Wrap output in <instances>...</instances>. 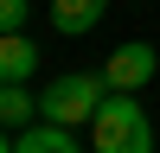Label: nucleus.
I'll use <instances>...</instances> for the list:
<instances>
[{
	"mask_svg": "<svg viewBox=\"0 0 160 153\" xmlns=\"http://www.w3.org/2000/svg\"><path fill=\"white\" fill-rule=\"evenodd\" d=\"M109 102V76L102 70H64L38 89V121H58V128H90L96 109Z\"/></svg>",
	"mask_w": 160,
	"mask_h": 153,
	"instance_id": "1",
	"label": "nucleus"
},
{
	"mask_svg": "<svg viewBox=\"0 0 160 153\" xmlns=\"http://www.w3.org/2000/svg\"><path fill=\"white\" fill-rule=\"evenodd\" d=\"M90 153H154V121L128 89H109V102L90 121Z\"/></svg>",
	"mask_w": 160,
	"mask_h": 153,
	"instance_id": "2",
	"label": "nucleus"
},
{
	"mask_svg": "<svg viewBox=\"0 0 160 153\" xmlns=\"http://www.w3.org/2000/svg\"><path fill=\"white\" fill-rule=\"evenodd\" d=\"M154 45L148 38H128V45H115L109 51V64H102V76H109V89H128V96H135V89H148L154 83Z\"/></svg>",
	"mask_w": 160,
	"mask_h": 153,
	"instance_id": "3",
	"label": "nucleus"
},
{
	"mask_svg": "<svg viewBox=\"0 0 160 153\" xmlns=\"http://www.w3.org/2000/svg\"><path fill=\"white\" fill-rule=\"evenodd\" d=\"M0 153H83V147H77V134H71V128L45 121V128H26V134H13Z\"/></svg>",
	"mask_w": 160,
	"mask_h": 153,
	"instance_id": "4",
	"label": "nucleus"
},
{
	"mask_svg": "<svg viewBox=\"0 0 160 153\" xmlns=\"http://www.w3.org/2000/svg\"><path fill=\"white\" fill-rule=\"evenodd\" d=\"M102 13H109V0H51V19L64 38H83L90 26H102Z\"/></svg>",
	"mask_w": 160,
	"mask_h": 153,
	"instance_id": "5",
	"label": "nucleus"
},
{
	"mask_svg": "<svg viewBox=\"0 0 160 153\" xmlns=\"http://www.w3.org/2000/svg\"><path fill=\"white\" fill-rule=\"evenodd\" d=\"M32 70H38V45L26 32H7L0 38V83H26Z\"/></svg>",
	"mask_w": 160,
	"mask_h": 153,
	"instance_id": "6",
	"label": "nucleus"
},
{
	"mask_svg": "<svg viewBox=\"0 0 160 153\" xmlns=\"http://www.w3.org/2000/svg\"><path fill=\"white\" fill-rule=\"evenodd\" d=\"M32 115H38V102L26 96V83H7V89H0V121H7L13 134H26V128H32Z\"/></svg>",
	"mask_w": 160,
	"mask_h": 153,
	"instance_id": "7",
	"label": "nucleus"
},
{
	"mask_svg": "<svg viewBox=\"0 0 160 153\" xmlns=\"http://www.w3.org/2000/svg\"><path fill=\"white\" fill-rule=\"evenodd\" d=\"M32 19V0H0V32H26Z\"/></svg>",
	"mask_w": 160,
	"mask_h": 153,
	"instance_id": "8",
	"label": "nucleus"
}]
</instances>
